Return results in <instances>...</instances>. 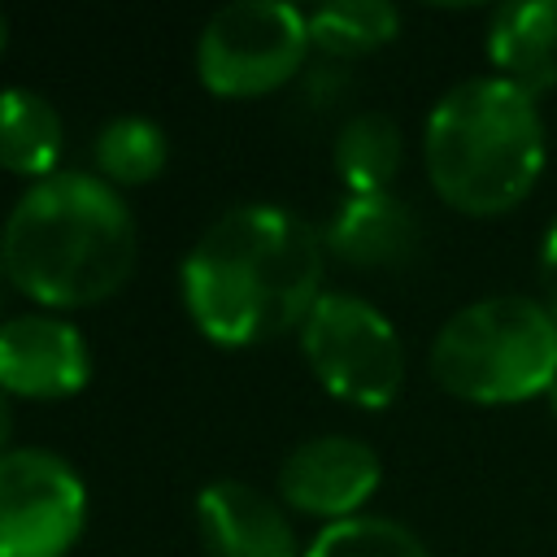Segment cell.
Returning a JSON list of instances; mask_svg holds the SVG:
<instances>
[{
  "label": "cell",
  "mask_w": 557,
  "mask_h": 557,
  "mask_svg": "<svg viewBox=\"0 0 557 557\" xmlns=\"http://www.w3.org/2000/svg\"><path fill=\"white\" fill-rule=\"evenodd\" d=\"M91 379V352L74 322L57 313H17L0 322V387L9 396L57 400Z\"/></svg>",
  "instance_id": "obj_9"
},
{
  "label": "cell",
  "mask_w": 557,
  "mask_h": 557,
  "mask_svg": "<svg viewBox=\"0 0 557 557\" xmlns=\"http://www.w3.org/2000/svg\"><path fill=\"white\" fill-rule=\"evenodd\" d=\"M487 57L496 78L513 83L531 100L557 87V4L527 0L496 9L487 26Z\"/></svg>",
  "instance_id": "obj_11"
},
{
  "label": "cell",
  "mask_w": 557,
  "mask_h": 557,
  "mask_svg": "<svg viewBox=\"0 0 557 557\" xmlns=\"http://www.w3.org/2000/svg\"><path fill=\"white\" fill-rule=\"evenodd\" d=\"M165 161H170V144L152 117L122 113L104 122L96 135V165L104 183H148L165 170Z\"/></svg>",
  "instance_id": "obj_16"
},
{
  "label": "cell",
  "mask_w": 557,
  "mask_h": 557,
  "mask_svg": "<svg viewBox=\"0 0 557 557\" xmlns=\"http://www.w3.org/2000/svg\"><path fill=\"white\" fill-rule=\"evenodd\" d=\"M305 557H431V553L405 522L357 513L326 522L305 548Z\"/></svg>",
  "instance_id": "obj_17"
},
{
  "label": "cell",
  "mask_w": 557,
  "mask_h": 557,
  "mask_svg": "<svg viewBox=\"0 0 557 557\" xmlns=\"http://www.w3.org/2000/svg\"><path fill=\"white\" fill-rule=\"evenodd\" d=\"M318 231L283 205H235L218 213L183 257V305L226 348L300 331L322 300Z\"/></svg>",
  "instance_id": "obj_1"
},
{
  "label": "cell",
  "mask_w": 557,
  "mask_h": 557,
  "mask_svg": "<svg viewBox=\"0 0 557 557\" xmlns=\"http://www.w3.org/2000/svg\"><path fill=\"white\" fill-rule=\"evenodd\" d=\"M309 17V44L326 57H361L396 39L400 13L387 0H331Z\"/></svg>",
  "instance_id": "obj_15"
},
{
  "label": "cell",
  "mask_w": 557,
  "mask_h": 557,
  "mask_svg": "<svg viewBox=\"0 0 557 557\" xmlns=\"http://www.w3.org/2000/svg\"><path fill=\"white\" fill-rule=\"evenodd\" d=\"M309 52V17L287 0L222 4L196 39V74L213 96H265Z\"/></svg>",
  "instance_id": "obj_6"
},
{
  "label": "cell",
  "mask_w": 557,
  "mask_h": 557,
  "mask_svg": "<svg viewBox=\"0 0 557 557\" xmlns=\"http://www.w3.org/2000/svg\"><path fill=\"white\" fill-rule=\"evenodd\" d=\"M326 248L361 270H379V265H400L413 248H418V218L413 209L392 196V191H374V196H348L339 205V213L331 218L326 231Z\"/></svg>",
  "instance_id": "obj_12"
},
{
  "label": "cell",
  "mask_w": 557,
  "mask_h": 557,
  "mask_svg": "<svg viewBox=\"0 0 557 557\" xmlns=\"http://www.w3.org/2000/svg\"><path fill=\"white\" fill-rule=\"evenodd\" d=\"M87 522L78 470L48 448L0 453V557H65Z\"/></svg>",
  "instance_id": "obj_7"
},
{
  "label": "cell",
  "mask_w": 557,
  "mask_h": 557,
  "mask_svg": "<svg viewBox=\"0 0 557 557\" xmlns=\"http://www.w3.org/2000/svg\"><path fill=\"white\" fill-rule=\"evenodd\" d=\"M0 248L17 292L52 309H83L131 278L139 231L113 183L87 170H57L17 196Z\"/></svg>",
  "instance_id": "obj_2"
},
{
  "label": "cell",
  "mask_w": 557,
  "mask_h": 557,
  "mask_svg": "<svg viewBox=\"0 0 557 557\" xmlns=\"http://www.w3.org/2000/svg\"><path fill=\"white\" fill-rule=\"evenodd\" d=\"M65 152V122L57 104L30 87L0 91V170L26 174L30 183L57 174Z\"/></svg>",
  "instance_id": "obj_13"
},
{
  "label": "cell",
  "mask_w": 557,
  "mask_h": 557,
  "mask_svg": "<svg viewBox=\"0 0 557 557\" xmlns=\"http://www.w3.org/2000/svg\"><path fill=\"white\" fill-rule=\"evenodd\" d=\"M4 44H9V17L0 13V52H4Z\"/></svg>",
  "instance_id": "obj_20"
},
{
  "label": "cell",
  "mask_w": 557,
  "mask_h": 557,
  "mask_svg": "<svg viewBox=\"0 0 557 557\" xmlns=\"http://www.w3.org/2000/svg\"><path fill=\"white\" fill-rule=\"evenodd\" d=\"M300 348L318 383L361 409H383L400 396L405 348L396 326L361 296L322 292L300 326Z\"/></svg>",
  "instance_id": "obj_5"
},
{
  "label": "cell",
  "mask_w": 557,
  "mask_h": 557,
  "mask_svg": "<svg viewBox=\"0 0 557 557\" xmlns=\"http://www.w3.org/2000/svg\"><path fill=\"white\" fill-rule=\"evenodd\" d=\"M548 405H553V418H557V383L548 387Z\"/></svg>",
  "instance_id": "obj_21"
},
{
  "label": "cell",
  "mask_w": 557,
  "mask_h": 557,
  "mask_svg": "<svg viewBox=\"0 0 557 557\" xmlns=\"http://www.w3.org/2000/svg\"><path fill=\"white\" fill-rule=\"evenodd\" d=\"M331 157H335V174L352 196H374V191H387V183L396 178L405 161V139L387 113L366 109L339 126Z\"/></svg>",
  "instance_id": "obj_14"
},
{
  "label": "cell",
  "mask_w": 557,
  "mask_h": 557,
  "mask_svg": "<svg viewBox=\"0 0 557 557\" xmlns=\"http://www.w3.org/2000/svg\"><path fill=\"white\" fill-rule=\"evenodd\" d=\"M383 479L379 453L357 435H313L278 466V496L313 518H357Z\"/></svg>",
  "instance_id": "obj_8"
},
{
  "label": "cell",
  "mask_w": 557,
  "mask_h": 557,
  "mask_svg": "<svg viewBox=\"0 0 557 557\" xmlns=\"http://www.w3.org/2000/svg\"><path fill=\"white\" fill-rule=\"evenodd\" d=\"M9 431H13V409H9V392L0 387V453H9Z\"/></svg>",
  "instance_id": "obj_19"
},
{
  "label": "cell",
  "mask_w": 557,
  "mask_h": 557,
  "mask_svg": "<svg viewBox=\"0 0 557 557\" xmlns=\"http://www.w3.org/2000/svg\"><path fill=\"white\" fill-rule=\"evenodd\" d=\"M431 374L470 405H518L557 383V318L531 296L461 305L431 339Z\"/></svg>",
  "instance_id": "obj_4"
},
{
  "label": "cell",
  "mask_w": 557,
  "mask_h": 557,
  "mask_svg": "<svg viewBox=\"0 0 557 557\" xmlns=\"http://www.w3.org/2000/svg\"><path fill=\"white\" fill-rule=\"evenodd\" d=\"M0 270H4V248H0Z\"/></svg>",
  "instance_id": "obj_22"
},
{
  "label": "cell",
  "mask_w": 557,
  "mask_h": 557,
  "mask_svg": "<svg viewBox=\"0 0 557 557\" xmlns=\"http://www.w3.org/2000/svg\"><path fill=\"white\" fill-rule=\"evenodd\" d=\"M196 527L209 557H305L274 496L244 479H213L196 496Z\"/></svg>",
  "instance_id": "obj_10"
},
{
  "label": "cell",
  "mask_w": 557,
  "mask_h": 557,
  "mask_svg": "<svg viewBox=\"0 0 557 557\" xmlns=\"http://www.w3.org/2000/svg\"><path fill=\"white\" fill-rule=\"evenodd\" d=\"M422 161L435 196L470 218L518 209L544 170V122L527 91L483 74L440 96Z\"/></svg>",
  "instance_id": "obj_3"
},
{
  "label": "cell",
  "mask_w": 557,
  "mask_h": 557,
  "mask_svg": "<svg viewBox=\"0 0 557 557\" xmlns=\"http://www.w3.org/2000/svg\"><path fill=\"white\" fill-rule=\"evenodd\" d=\"M540 300L553 309L557 318V218L548 222L544 231V244H540Z\"/></svg>",
  "instance_id": "obj_18"
}]
</instances>
